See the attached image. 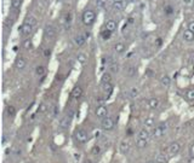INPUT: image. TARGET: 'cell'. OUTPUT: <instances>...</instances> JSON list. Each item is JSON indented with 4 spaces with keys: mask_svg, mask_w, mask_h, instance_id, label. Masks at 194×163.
Instances as JSON below:
<instances>
[{
    "mask_svg": "<svg viewBox=\"0 0 194 163\" xmlns=\"http://www.w3.org/2000/svg\"><path fill=\"white\" fill-rule=\"evenodd\" d=\"M143 124L146 127H153L154 126V118L153 117H147L145 121H143Z\"/></svg>",
    "mask_w": 194,
    "mask_h": 163,
    "instance_id": "836d02e7",
    "label": "cell"
},
{
    "mask_svg": "<svg viewBox=\"0 0 194 163\" xmlns=\"http://www.w3.org/2000/svg\"><path fill=\"white\" fill-rule=\"evenodd\" d=\"M111 35H112V31L108 30V29H104V30H102V33H101V36H102V39H103V40H108V39H111Z\"/></svg>",
    "mask_w": 194,
    "mask_h": 163,
    "instance_id": "484cf974",
    "label": "cell"
},
{
    "mask_svg": "<svg viewBox=\"0 0 194 163\" xmlns=\"http://www.w3.org/2000/svg\"><path fill=\"white\" fill-rule=\"evenodd\" d=\"M147 144H148V140H146V139H142V138H137V139H136V146H137L138 149L146 148Z\"/></svg>",
    "mask_w": 194,
    "mask_h": 163,
    "instance_id": "44dd1931",
    "label": "cell"
},
{
    "mask_svg": "<svg viewBox=\"0 0 194 163\" xmlns=\"http://www.w3.org/2000/svg\"><path fill=\"white\" fill-rule=\"evenodd\" d=\"M164 10H165V12H166L167 15H171V13L173 12V7H172L171 5H166V6L164 7Z\"/></svg>",
    "mask_w": 194,
    "mask_h": 163,
    "instance_id": "ab89813d",
    "label": "cell"
},
{
    "mask_svg": "<svg viewBox=\"0 0 194 163\" xmlns=\"http://www.w3.org/2000/svg\"><path fill=\"white\" fill-rule=\"evenodd\" d=\"M81 96H83V88L80 86H78V85L74 86V88L72 89V97L74 99H79Z\"/></svg>",
    "mask_w": 194,
    "mask_h": 163,
    "instance_id": "9a60e30c",
    "label": "cell"
},
{
    "mask_svg": "<svg viewBox=\"0 0 194 163\" xmlns=\"http://www.w3.org/2000/svg\"><path fill=\"white\" fill-rule=\"evenodd\" d=\"M166 131H167V124L166 123H160L159 126H155V128L153 129L152 132V135L154 138H162L166 134Z\"/></svg>",
    "mask_w": 194,
    "mask_h": 163,
    "instance_id": "7a4b0ae2",
    "label": "cell"
},
{
    "mask_svg": "<svg viewBox=\"0 0 194 163\" xmlns=\"http://www.w3.org/2000/svg\"><path fill=\"white\" fill-rule=\"evenodd\" d=\"M84 163H92V162H91V159H85Z\"/></svg>",
    "mask_w": 194,
    "mask_h": 163,
    "instance_id": "681fc988",
    "label": "cell"
},
{
    "mask_svg": "<svg viewBox=\"0 0 194 163\" xmlns=\"http://www.w3.org/2000/svg\"><path fill=\"white\" fill-rule=\"evenodd\" d=\"M74 135H75V139L78 140V143H80V144H85L87 140H89V134H87V132L83 128H77Z\"/></svg>",
    "mask_w": 194,
    "mask_h": 163,
    "instance_id": "5b68a950",
    "label": "cell"
},
{
    "mask_svg": "<svg viewBox=\"0 0 194 163\" xmlns=\"http://www.w3.org/2000/svg\"><path fill=\"white\" fill-rule=\"evenodd\" d=\"M147 104H148V106H149L150 109H156L158 106H159L160 102H159V99H158V98H155V97H152V98H149V99H148Z\"/></svg>",
    "mask_w": 194,
    "mask_h": 163,
    "instance_id": "d6986e66",
    "label": "cell"
},
{
    "mask_svg": "<svg viewBox=\"0 0 194 163\" xmlns=\"http://www.w3.org/2000/svg\"><path fill=\"white\" fill-rule=\"evenodd\" d=\"M105 3H107V0H96V6L98 9H103L105 6Z\"/></svg>",
    "mask_w": 194,
    "mask_h": 163,
    "instance_id": "8d00e7d4",
    "label": "cell"
},
{
    "mask_svg": "<svg viewBox=\"0 0 194 163\" xmlns=\"http://www.w3.org/2000/svg\"><path fill=\"white\" fill-rule=\"evenodd\" d=\"M23 47H24L26 50L33 48V42H32V40H30V39H26V40L23 41Z\"/></svg>",
    "mask_w": 194,
    "mask_h": 163,
    "instance_id": "d590c367",
    "label": "cell"
},
{
    "mask_svg": "<svg viewBox=\"0 0 194 163\" xmlns=\"http://www.w3.org/2000/svg\"><path fill=\"white\" fill-rule=\"evenodd\" d=\"M187 29H189L190 31H193V33H194V20H193V21H190V22L188 23V27H187Z\"/></svg>",
    "mask_w": 194,
    "mask_h": 163,
    "instance_id": "b9f144b4",
    "label": "cell"
},
{
    "mask_svg": "<svg viewBox=\"0 0 194 163\" xmlns=\"http://www.w3.org/2000/svg\"><path fill=\"white\" fill-rule=\"evenodd\" d=\"M6 113H7L9 116H15V115H16V109H15L12 105H9V106L6 107Z\"/></svg>",
    "mask_w": 194,
    "mask_h": 163,
    "instance_id": "e575fe53",
    "label": "cell"
},
{
    "mask_svg": "<svg viewBox=\"0 0 194 163\" xmlns=\"http://www.w3.org/2000/svg\"><path fill=\"white\" fill-rule=\"evenodd\" d=\"M160 45H162V39H158L155 42V46H160Z\"/></svg>",
    "mask_w": 194,
    "mask_h": 163,
    "instance_id": "bcb514c9",
    "label": "cell"
},
{
    "mask_svg": "<svg viewBox=\"0 0 194 163\" xmlns=\"http://www.w3.org/2000/svg\"><path fill=\"white\" fill-rule=\"evenodd\" d=\"M112 81V75L109 72H104L101 77V83H109Z\"/></svg>",
    "mask_w": 194,
    "mask_h": 163,
    "instance_id": "603a6c76",
    "label": "cell"
},
{
    "mask_svg": "<svg viewBox=\"0 0 194 163\" xmlns=\"http://www.w3.org/2000/svg\"><path fill=\"white\" fill-rule=\"evenodd\" d=\"M81 20L86 27H91L96 21V12L91 9H86L81 15Z\"/></svg>",
    "mask_w": 194,
    "mask_h": 163,
    "instance_id": "6da1fadb",
    "label": "cell"
},
{
    "mask_svg": "<svg viewBox=\"0 0 194 163\" xmlns=\"http://www.w3.org/2000/svg\"><path fill=\"white\" fill-rule=\"evenodd\" d=\"M72 117H73V110H70L69 114H67L64 117L61 118L60 121V128L66 131L69 128V126H70V122H72Z\"/></svg>",
    "mask_w": 194,
    "mask_h": 163,
    "instance_id": "8992f818",
    "label": "cell"
},
{
    "mask_svg": "<svg viewBox=\"0 0 194 163\" xmlns=\"http://www.w3.org/2000/svg\"><path fill=\"white\" fill-rule=\"evenodd\" d=\"M148 163H156L155 161H150V162H148Z\"/></svg>",
    "mask_w": 194,
    "mask_h": 163,
    "instance_id": "816d5d0a",
    "label": "cell"
},
{
    "mask_svg": "<svg viewBox=\"0 0 194 163\" xmlns=\"http://www.w3.org/2000/svg\"><path fill=\"white\" fill-rule=\"evenodd\" d=\"M44 54H45V56H46V57H49V56H50V54H51V52H50V50H45V52H44Z\"/></svg>",
    "mask_w": 194,
    "mask_h": 163,
    "instance_id": "ee69618b",
    "label": "cell"
},
{
    "mask_svg": "<svg viewBox=\"0 0 194 163\" xmlns=\"http://www.w3.org/2000/svg\"><path fill=\"white\" fill-rule=\"evenodd\" d=\"M35 74H37V76H44V74H45V68L43 65H38L37 68H35Z\"/></svg>",
    "mask_w": 194,
    "mask_h": 163,
    "instance_id": "f1b7e54d",
    "label": "cell"
},
{
    "mask_svg": "<svg viewBox=\"0 0 194 163\" xmlns=\"http://www.w3.org/2000/svg\"><path fill=\"white\" fill-rule=\"evenodd\" d=\"M95 137H96V138H101V137H102L101 132H98V131H97V132H95Z\"/></svg>",
    "mask_w": 194,
    "mask_h": 163,
    "instance_id": "f6af8a7d",
    "label": "cell"
},
{
    "mask_svg": "<svg viewBox=\"0 0 194 163\" xmlns=\"http://www.w3.org/2000/svg\"><path fill=\"white\" fill-rule=\"evenodd\" d=\"M129 1H130V3H135V1H136V0H129Z\"/></svg>",
    "mask_w": 194,
    "mask_h": 163,
    "instance_id": "f907efd6",
    "label": "cell"
},
{
    "mask_svg": "<svg viewBox=\"0 0 194 163\" xmlns=\"http://www.w3.org/2000/svg\"><path fill=\"white\" fill-rule=\"evenodd\" d=\"M33 26H30L29 23H27V22H24L22 26H21V28H20V33L23 35V36H29L32 33H33Z\"/></svg>",
    "mask_w": 194,
    "mask_h": 163,
    "instance_id": "9c48e42d",
    "label": "cell"
},
{
    "mask_svg": "<svg viewBox=\"0 0 194 163\" xmlns=\"http://www.w3.org/2000/svg\"><path fill=\"white\" fill-rule=\"evenodd\" d=\"M119 150L122 155H128L130 152V144L128 141H121L119 145Z\"/></svg>",
    "mask_w": 194,
    "mask_h": 163,
    "instance_id": "4fadbf2b",
    "label": "cell"
},
{
    "mask_svg": "<svg viewBox=\"0 0 194 163\" xmlns=\"http://www.w3.org/2000/svg\"><path fill=\"white\" fill-rule=\"evenodd\" d=\"M136 72H137V68H136L135 65H131V67L128 68V75H129L130 77L135 76V75H136Z\"/></svg>",
    "mask_w": 194,
    "mask_h": 163,
    "instance_id": "1f68e13d",
    "label": "cell"
},
{
    "mask_svg": "<svg viewBox=\"0 0 194 163\" xmlns=\"http://www.w3.org/2000/svg\"><path fill=\"white\" fill-rule=\"evenodd\" d=\"M182 3H183V5L189 6V5H192V4H193V0H182Z\"/></svg>",
    "mask_w": 194,
    "mask_h": 163,
    "instance_id": "7bdbcfd3",
    "label": "cell"
},
{
    "mask_svg": "<svg viewBox=\"0 0 194 163\" xmlns=\"http://www.w3.org/2000/svg\"><path fill=\"white\" fill-rule=\"evenodd\" d=\"M22 5V0H11V7L17 10V9H20Z\"/></svg>",
    "mask_w": 194,
    "mask_h": 163,
    "instance_id": "4dcf8cb0",
    "label": "cell"
},
{
    "mask_svg": "<svg viewBox=\"0 0 194 163\" xmlns=\"http://www.w3.org/2000/svg\"><path fill=\"white\" fill-rule=\"evenodd\" d=\"M188 163H194V156H193V157H190V158L188 159Z\"/></svg>",
    "mask_w": 194,
    "mask_h": 163,
    "instance_id": "c3c4849f",
    "label": "cell"
},
{
    "mask_svg": "<svg viewBox=\"0 0 194 163\" xmlns=\"http://www.w3.org/2000/svg\"><path fill=\"white\" fill-rule=\"evenodd\" d=\"M26 22L29 23L30 26L35 27V26H37V18H35L33 15H28V16L26 17Z\"/></svg>",
    "mask_w": 194,
    "mask_h": 163,
    "instance_id": "cb8c5ba5",
    "label": "cell"
},
{
    "mask_svg": "<svg viewBox=\"0 0 194 163\" xmlns=\"http://www.w3.org/2000/svg\"><path fill=\"white\" fill-rule=\"evenodd\" d=\"M182 40L186 41V42H193L194 41V33L190 31L189 29L183 30V33H182Z\"/></svg>",
    "mask_w": 194,
    "mask_h": 163,
    "instance_id": "8fae6325",
    "label": "cell"
},
{
    "mask_svg": "<svg viewBox=\"0 0 194 163\" xmlns=\"http://www.w3.org/2000/svg\"><path fill=\"white\" fill-rule=\"evenodd\" d=\"M77 61L80 63V64H85L87 62V54L84 53V52H80L78 53V56H77Z\"/></svg>",
    "mask_w": 194,
    "mask_h": 163,
    "instance_id": "7402d4cb",
    "label": "cell"
},
{
    "mask_svg": "<svg viewBox=\"0 0 194 163\" xmlns=\"http://www.w3.org/2000/svg\"><path fill=\"white\" fill-rule=\"evenodd\" d=\"M109 69H111L112 72H118V71H119V64H118V62L113 61L112 64L109 65Z\"/></svg>",
    "mask_w": 194,
    "mask_h": 163,
    "instance_id": "d6a6232c",
    "label": "cell"
},
{
    "mask_svg": "<svg viewBox=\"0 0 194 163\" xmlns=\"http://www.w3.org/2000/svg\"><path fill=\"white\" fill-rule=\"evenodd\" d=\"M155 162H156V163H166V162H167V158L165 157V155L159 153V155L155 157Z\"/></svg>",
    "mask_w": 194,
    "mask_h": 163,
    "instance_id": "f546056e",
    "label": "cell"
},
{
    "mask_svg": "<svg viewBox=\"0 0 194 163\" xmlns=\"http://www.w3.org/2000/svg\"><path fill=\"white\" fill-rule=\"evenodd\" d=\"M57 35V31H56V28L51 24H47L45 26L44 28V38L46 40H54Z\"/></svg>",
    "mask_w": 194,
    "mask_h": 163,
    "instance_id": "3957f363",
    "label": "cell"
},
{
    "mask_svg": "<svg viewBox=\"0 0 194 163\" xmlns=\"http://www.w3.org/2000/svg\"><path fill=\"white\" fill-rule=\"evenodd\" d=\"M137 94H138V89L136 87H132L130 89V98H135Z\"/></svg>",
    "mask_w": 194,
    "mask_h": 163,
    "instance_id": "74e56055",
    "label": "cell"
},
{
    "mask_svg": "<svg viewBox=\"0 0 194 163\" xmlns=\"http://www.w3.org/2000/svg\"><path fill=\"white\" fill-rule=\"evenodd\" d=\"M21 153H22V151H21V150H18V149H17V150L15 151V155H16V156H20Z\"/></svg>",
    "mask_w": 194,
    "mask_h": 163,
    "instance_id": "7dc6e473",
    "label": "cell"
},
{
    "mask_svg": "<svg viewBox=\"0 0 194 163\" xmlns=\"http://www.w3.org/2000/svg\"><path fill=\"white\" fill-rule=\"evenodd\" d=\"M100 151H101V148L98 146V145H95V146L92 148V150H91L92 155H98V153H100Z\"/></svg>",
    "mask_w": 194,
    "mask_h": 163,
    "instance_id": "f35d334b",
    "label": "cell"
},
{
    "mask_svg": "<svg viewBox=\"0 0 194 163\" xmlns=\"http://www.w3.org/2000/svg\"><path fill=\"white\" fill-rule=\"evenodd\" d=\"M160 83L163 87H169L171 85V77L169 75H163L160 77Z\"/></svg>",
    "mask_w": 194,
    "mask_h": 163,
    "instance_id": "ffe728a7",
    "label": "cell"
},
{
    "mask_svg": "<svg viewBox=\"0 0 194 163\" xmlns=\"http://www.w3.org/2000/svg\"><path fill=\"white\" fill-rule=\"evenodd\" d=\"M137 138H142V139H146V140H149V132L147 129H141L138 132V135Z\"/></svg>",
    "mask_w": 194,
    "mask_h": 163,
    "instance_id": "d4e9b609",
    "label": "cell"
},
{
    "mask_svg": "<svg viewBox=\"0 0 194 163\" xmlns=\"http://www.w3.org/2000/svg\"><path fill=\"white\" fill-rule=\"evenodd\" d=\"M115 127V122L113 120V117L111 116H107V117H104L102 121H101V128L103 131H112L113 128Z\"/></svg>",
    "mask_w": 194,
    "mask_h": 163,
    "instance_id": "277c9868",
    "label": "cell"
},
{
    "mask_svg": "<svg viewBox=\"0 0 194 163\" xmlns=\"http://www.w3.org/2000/svg\"><path fill=\"white\" fill-rule=\"evenodd\" d=\"M63 23H64V27H66V28H69V27H70V23H72V15H70V13L66 15Z\"/></svg>",
    "mask_w": 194,
    "mask_h": 163,
    "instance_id": "83f0119b",
    "label": "cell"
},
{
    "mask_svg": "<svg viewBox=\"0 0 194 163\" xmlns=\"http://www.w3.org/2000/svg\"><path fill=\"white\" fill-rule=\"evenodd\" d=\"M117 28H118V23H117L114 20H108L107 22H105V29L111 30L112 33H113V31H115V30H117Z\"/></svg>",
    "mask_w": 194,
    "mask_h": 163,
    "instance_id": "ac0fdd59",
    "label": "cell"
},
{
    "mask_svg": "<svg viewBox=\"0 0 194 163\" xmlns=\"http://www.w3.org/2000/svg\"><path fill=\"white\" fill-rule=\"evenodd\" d=\"M15 65H16L17 70H23L26 68V65H27V62H26V59L23 57H18L15 62Z\"/></svg>",
    "mask_w": 194,
    "mask_h": 163,
    "instance_id": "5bb4252c",
    "label": "cell"
},
{
    "mask_svg": "<svg viewBox=\"0 0 194 163\" xmlns=\"http://www.w3.org/2000/svg\"><path fill=\"white\" fill-rule=\"evenodd\" d=\"M46 109H47L46 104H45V103H41L40 106H39V109H38V111H39V113H45V111H46Z\"/></svg>",
    "mask_w": 194,
    "mask_h": 163,
    "instance_id": "60d3db41",
    "label": "cell"
},
{
    "mask_svg": "<svg viewBox=\"0 0 194 163\" xmlns=\"http://www.w3.org/2000/svg\"><path fill=\"white\" fill-rule=\"evenodd\" d=\"M95 115H96V117H97V118L103 120L104 117H107V116H108V109L105 107L104 105H98V106L96 107Z\"/></svg>",
    "mask_w": 194,
    "mask_h": 163,
    "instance_id": "52a82bcc",
    "label": "cell"
},
{
    "mask_svg": "<svg viewBox=\"0 0 194 163\" xmlns=\"http://www.w3.org/2000/svg\"><path fill=\"white\" fill-rule=\"evenodd\" d=\"M125 50H126V45L124 42H117L114 45V51L118 54H122V53L125 52Z\"/></svg>",
    "mask_w": 194,
    "mask_h": 163,
    "instance_id": "e0dca14e",
    "label": "cell"
},
{
    "mask_svg": "<svg viewBox=\"0 0 194 163\" xmlns=\"http://www.w3.org/2000/svg\"><path fill=\"white\" fill-rule=\"evenodd\" d=\"M111 1H112L114 10L117 11H121L125 6V0H111Z\"/></svg>",
    "mask_w": 194,
    "mask_h": 163,
    "instance_id": "7c38bea8",
    "label": "cell"
},
{
    "mask_svg": "<svg viewBox=\"0 0 194 163\" xmlns=\"http://www.w3.org/2000/svg\"><path fill=\"white\" fill-rule=\"evenodd\" d=\"M186 98L190 102H194V88H189L186 92Z\"/></svg>",
    "mask_w": 194,
    "mask_h": 163,
    "instance_id": "4316f807",
    "label": "cell"
},
{
    "mask_svg": "<svg viewBox=\"0 0 194 163\" xmlns=\"http://www.w3.org/2000/svg\"><path fill=\"white\" fill-rule=\"evenodd\" d=\"M180 151H181V144H180L179 141L172 143V144L170 145V146H169V153H170V156L177 155Z\"/></svg>",
    "mask_w": 194,
    "mask_h": 163,
    "instance_id": "30bf717a",
    "label": "cell"
},
{
    "mask_svg": "<svg viewBox=\"0 0 194 163\" xmlns=\"http://www.w3.org/2000/svg\"><path fill=\"white\" fill-rule=\"evenodd\" d=\"M102 91H103V93L107 96V98L112 94L113 92V87H112V83H102Z\"/></svg>",
    "mask_w": 194,
    "mask_h": 163,
    "instance_id": "2e32d148",
    "label": "cell"
},
{
    "mask_svg": "<svg viewBox=\"0 0 194 163\" xmlns=\"http://www.w3.org/2000/svg\"><path fill=\"white\" fill-rule=\"evenodd\" d=\"M87 36H89V34H78L74 36V44L78 46V47H81L85 45L86 42V39Z\"/></svg>",
    "mask_w": 194,
    "mask_h": 163,
    "instance_id": "ba28073f",
    "label": "cell"
}]
</instances>
